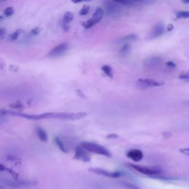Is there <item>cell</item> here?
I'll return each mask as SVG.
<instances>
[{"label": "cell", "instance_id": "1", "mask_svg": "<svg viewBox=\"0 0 189 189\" xmlns=\"http://www.w3.org/2000/svg\"><path fill=\"white\" fill-rule=\"evenodd\" d=\"M86 116V112H46L37 115L38 121L44 119H60L65 121H75Z\"/></svg>", "mask_w": 189, "mask_h": 189}, {"label": "cell", "instance_id": "2", "mask_svg": "<svg viewBox=\"0 0 189 189\" xmlns=\"http://www.w3.org/2000/svg\"><path fill=\"white\" fill-rule=\"evenodd\" d=\"M81 146H82L83 149H86V150L89 152H92V153L99 154V155H103L104 156V157H112L111 152H110L106 148L101 146V145L97 144V143H96L84 141L81 143Z\"/></svg>", "mask_w": 189, "mask_h": 189}, {"label": "cell", "instance_id": "3", "mask_svg": "<svg viewBox=\"0 0 189 189\" xmlns=\"http://www.w3.org/2000/svg\"><path fill=\"white\" fill-rule=\"evenodd\" d=\"M128 165L131 168H133V169L136 170L138 172L141 173V174L147 176H151L152 177L160 176L162 174V169L160 167H150L136 164H129Z\"/></svg>", "mask_w": 189, "mask_h": 189}, {"label": "cell", "instance_id": "4", "mask_svg": "<svg viewBox=\"0 0 189 189\" xmlns=\"http://www.w3.org/2000/svg\"><path fill=\"white\" fill-rule=\"evenodd\" d=\"M103 15H104V11H103V9L100 8V7H97L96 9L95 12L92 15V18L85 22H83V26L84 27L85 29H89L92 26L95 25L96 24L100 22L102 20V19H103Z\"/></svg>", "mask_w": 189, "mask_h": 189}, {"label": "cell", "instance_id": "5", "mask_svg": "<svg viewBox=\"0 0 189 189\" xmlns=\"http://www.w3.org/2000/svg\"><path fill=\"white\" fill-rule=\"evenodd\" d=\"M163 81H158L150 78H139L137 81V86L141 89H147L152 87H159L164 85Z\"/></svg>", "mask_w": 189, "mask_h": 189}, {"label": "cell", "instance_id": "6", "mask_svg": "<svg viewBox=\"0 0 189 189\" xmlns=\"http://www.w3.org/2000/svg\"><path fill=\"white\" fill-rule=\"evenodd\" d=\"M89 171H90V172L94 173V174H97V175L104 176V177H107L109 178H119L122 177V176L125 175V174H124V172H122V171H110L103 169V168H89Z\"/></svg>", "mask_w": 189, "mask_h": 189}, {"label": "cell", "instance_id": "7", "mask_svg": "<svg viewBox=\"0 0 189 189\" xmlns=\"http://www.w3.org/2000/svg\"><path fill=\"white\" fill-rule=\"evenodd\" d=\"M69 48V45L67 42H64L60 45H57L55 47H53L51 50L47 54V57L48 58H56L59 56H61L64 53H66Z\"/></svg>", "mask_w": 189, "mask_h": 189}, {"label": "cell", "instance_id": "8", "mask_svg": "<svg viewBox=\"0 0 189 189\" xmlns=\"http://www.w3.org/2000/svg\"><path fill=\"white\" fill-rule=\"evenodd\" d=\"M74 158L84 162V163H87V162H89L91 160V156L89 154V152H87L86 149H83L82 146L80 145L75 149Z\"/></svg>", "mask_w": 189, "mask_h": 189}, {"label": "cell", "instance_id": "9", "mask_svg": "<svg viewBox=\"0 0 189 189\" xmlns=\"http://www.w3.org/2000/svg\"><path fill=\"white\" fill-rule=\"evenodd\" d=\"M128 158L133 160L134 162H140L143 158V153L141 150L138 149H132L129 150L126 154Z\"/></svg>", "mask_w": 189, "mask_h": 189}, {"label": "cell", "instance_id": "10", "mask_svg": "<svg viewBox=\"0 0 189 189\" xmlns=\"http://www.w3.org/2000/svg\"><path fill=\"white\" fill-rule=\"evenodd\" d=\"M37 184L36 181L33 180H13L8 182L7 185L13 187H20V186H28V185H34Z\"/></svg>", "mask_w": 189, "mask_h": 189}, {"label": "cell", "instance_id": "11", "mask_svg": "<svg viewBox=\"0 0 189 189\" xmlns=\"http://www.w3.org/2000/svg\"><path fill=\"white\" fill-rule=\"evenodd\" d=\"M163 33H164V27L161 23H158L154 27L152 33H151V36L152 38H157L163 35Z\"/></svg>", "mask_w": 189, "mask_h": 189}, {"label": "cell", "instance_id": "12", "mask_svg": "<svg viewBox=\"0 0 189 189\" xmlns=\"http://www.w3.org/2000/svg\"><path fill=\"white\" fill-rule=\"evenodd\" d=\"M36 132L38 138L41 141L45 143V142L48 141V135H47L46 131L44 129H42V127H36Z\"/></svg>", "mask_w": 189, "mask_h": 189}, {"label": "cell", "instance_id": "13", "mask_svg": "<svg viewBox=\"0 0 189 189\" xmlns=\"http://www.w3.org/2000/svg\"><path fill=\"white\" fill-rule=\"evenodd\" d=\"M74 14L72 12H66L62 19V25H68L73 20Z\"/></svg>", "mask_w": 189, "mask_h": 189}, {"label": "cell", "instance_id": "14", "mask_svg": "<svg viewBox=\"0 0 189 189\" xmlns=\"http://www.w3.org/2000/svg\"><path fill=\"white\" fill-rule=\"evenodd\" d=\"M55 142H56V144L57 145V146L59 147V149L61 151V152H64V153H67V152H68L67 147H66V146L64 145V143H63V141L60 139V138H59V137H56V138H55Z\"/></svg>", "mask_w": 189, "mask_h": 189}, {"label": "cell", "instance_id": "15", "mask_svg": "<svg viewBox=\"0 0 189 189\" xmlns=\"http://www.w3.org/2000/svg\"><path fill=\"white\" fill-rule=\"evenodd\" d=\"M101 70L103 71V73H104L106 76H108L109 78H113L112 69V67H110L109 65H106V64H105V65L102 66Z\"/></svg>", "mask_w": 189, "mask_h": 189}, {"label": "cell", "instance_id": "16", "mask_svg": "<svg viewBox=\"0 0 189 189\" xmlns=\"http://www.w3.org/2000/svg\"><path fill=\"white\" fill-rule=\"evenodd\" d=\"M138 39V36L137 34H130L127 35L124 37L121 38L120 39V42H132V41H135Z\"/></svg>", "mask_w": 189, "mask_h": 189}, {"label": "cell", "instance_id": "17", "mask_svg": "<svg viewBox=\"0 0 189 189\" xmlns=\"http://www.w3.org/2000/svg\"><path fill=\"white\" fill-rule=\"evenodd\" d=\"M176 16L178 19H188L189 16L188 11H177Z\"/></svg>", "mask_w": 189, "mask_h": 189}, {"label": "cell", "instance_id": "18", "mask_svg": "<svg viewBox=\"0 0 189 189\" xmlns=\"http://www.w3.org/2000/svg\"><path fill=\"white\" fill-rule=\"evenodd\" d=\"M13 13H14V9L13 7H7L4 9V14L6 17L11 16Z\"/></svg>", "mask_w": 189, "mask_h": 189}, {"label": "cell", "instance_id": "19", "mask_svg": "<svg viewBox=\"0 0 189 189\" xmlns=\"http://www.w3.org/2000/svg\"><path fill=\"white\" fill-rule=\"evenodd\" d=\"M22 30H17V31H16L15 32L13 33L12 34H10V39H11L12 41H15L17 39L19 38V36L20 34L22 33Z\"/></svg>", "mask_w": 189, "mask_h": 189}, {"label": "cell", "instance_id": "20", "mask_svg": "<svg viewBox=\"0 0 189 189\" xmlns=\"http://www.w3.org/2000/svg\"><path fill=\"white\" fill-rule=\"evenodd\" d=\"M123 185L127 189H142L139 186H138V185H135L133 183H130V182H124Z\"/></svg>", "mask_w": 189, "mask_h": 189}, {"label": "cell", "instance_id": "21", "mask_svg": "<svg viewBox=\"0 0 189 189\" xmlns=\"http://www.w3.org/2000/svg\"><path fill=\"white\" fill-rule=\"evenodd\" d=\"M130 50V46L129 45H126L125 46H124L120 50V54H122V55H125L126 53H129Z\"/></svg>", "mask_w": 189, "mask_h": 189}, {"label": "cell", "instance_id": "22", "mask_svg": "<svg viewBox=\"0 0 189 189\" xmlns=\"http://www.w3.org/2000/svg\"><path fill=\"white\" fill-rule=\"evenodd\" d=\"M158 58H153V59H147V63L146 62V65H152L153 66L154 64H156L157 62H158Z\"/></svg>", "mask_w": 189, "mask_h": 189}, {"label": "cell", "instance_id": "23", "mask_svg": "<svg viewBox=\"0 0 189 189\" xmlns=\"http://www.w3.org/2000/svg\"><path fill=\"white\" fill-rule=\"evenodd\" d=\"M89 11V7L87 5H84L83 7V8L80 10L79 15L81 16H86Z\"/></svg>", "mask_w": 189, "mask_h": 189}, {"label": "cell", "instance_id": "24", "mask_svg": "<svg viewBox=\"0 0 189 189\" xmlns=\"http://www.w3.org/2000/svg\"><path fill=\"white\" fill-rule=\"evenodd\" d=\"M10 108L13 109H21L23 108V105H22V103H12V104H10Z\"/></svg>", "mask_w": 189, "mask_h": 189}, {"label": "cell", "instance_id": "25", "mask_svg": "<svg viewBox=\"0 0 189 189\" xmlns=\"http://www.w3.org/2000/svg\"><path fill=\"white\" fill-rule=\"evenodd\" d=\"M41 31H42V30H41V28L38 27V28H33V29L32 31H31V34H32V35H33V36H38L39 33H40Z\"/></svg>", "mask_w": 189, "mask_h": 189}, {"label": "cell", "instance_id": "26", "mask_svg": "<svg viewBox=\"0 0 189 189\" xmlns=\"http://www.w3.org/2000/svg\"><path fill=\"white\" fill-rule=\"evenodd\" d=\"M179 79L186 80V81H188V78H189L188 73V72H182V73H181L180 75H179Z\"/></svg>", "mask_w": 189, "mask_h": 189}, {"label": "cell", "instance_id": "27", "mask_svg": "<svg viewBox=\"0 0 189 189\" xmlns=\"http://www.w3.org/2000/svg\"><path fill=\"white\" fill-rule=\"evenodd\" d=\"M166 66L168 67H171V68H175L176 67H177V65H176V64L174 62H173V61H168V62H166Z\"/></svg>", "mask_w": 189, "mask_h": 189}, {"label": "cell", "instance_id": "28", "mask_svg": "<svg viewBox=\"0 0 189 189\" xmlns=\"http://www.w3.org/2000/svg\"><path fill=\"white\" fill-rule=\"evenodd\" d=\"M118 138V135H116V134H110V135L106 136V138H108V139H116Z\"/></svg>", "mask_w": 189, "mask_h": 189}, {"label": "cell", "instance_id": "29", "mask_svg": "<svg viewBox=\"0 0 189 189\" xmlns=\"http://www.w3.org/2000/svg\"><path fill=\"white\" fill-rule=\"evenodd\" d=\"M3 115H4L0 114V125H1V124H3L4 123H5L6 121H7L6 118H4Z\"/></svg>", "mask_w": 189, "mask_h": 189}, {"label": "cell", "instance_id": "30", "mask_svg": "<svg viewBox=\"0 0 189 189\" xmlns=\"http://www.w3.org/2000/svg\"><path fill=\"white\" fill-rule=\"evenodd\" d=\"M173 30H174V25H173L172 24H169V25H168V26H167V31L171 32V31H172Z\"/></svg>", "mask_w": 189, "mask_h": 189}, {"label": "cell", "instance_id": "31", "mask_svg": "<svg viewBox=\"0 0 189 189\" xmlns=\"http://www.w3.org/2000/svg\"><path fill=\"white\" fill-rule=\"evenodd\" d=\"M5 33H6V29H5V28H0V37H1V36H4Z\"/></svg>", "mask_w": 189, "mask_h": 189}, {"label": "cell", "instance_id": "32", "mask_svg": "<svg viewBox=\"0 0 189 189\" xmlns=\"http://www.w3.org/2000/svg\"><path fill=\"white\" fill-rule=\"evenodd\" d=\"M7 167L1 163H0V171H7Z\"/></svg>", "mask_w": 189, "mask_h": 189}, {"label": "cell", "instance_id": "33", "mask_svg": "<svg viewBox=\"0 0 189 189\" xmlns=\"http://www.w3.org/2000/svg\"><path fill=\"white\" fill-rule=\"evenodd\" d=\"M113 1L120 3V4H126L128 2V0H113Z\"/></svg>", "mask_w": 189, "mask_h": 189}, {"label": "cell", "instance_id": "34", "mask_svg": "<svg viewBox=\"0 0 189 189\" xmlns=\"http://www.w3.org/2000/svg\"><path fill=\"white\" fill-rule=\"evenodd\" d=\"M92 1V0H71V1H72L73 3H79L81 1Z\"/></svg>", "mask_w": 189, "mask_h": 189}, {"label": "cell", "instance_id": "35", "mask_svg": "<svg viewBox=\"0 0 189 189\" xmlns=\"http://www.w3.org/2000/svg\"><path fill=\"white\" fill-rule=\"evenodd\" d=\"M180 152H182V153H185L186 155H188L189 154V151L188 149H180Z\"/></svg>", "mask_w": 189, "mask_h": 189}, {"label": "cell", "instance_id": "36", "mask_svg": "<svg viewBox=\"0 0 189 189\" xmlns=\"http://www.w3.org/2000/svg\"><path fill=\"white\" fill-rule=\"evenodd\" d=\"M182 1L183 3H185V4H188L189 2V0H182Z\"/></svg>", "mask_w": 189, "mask_h": 189}, {"label": "cell", "instance_id": "37", "mask_svg": "<svg viewBox=\"0 0 189 189\" xmlns=\"http://www.w3.org/2000/svg\"><path fill=\"white\" fill-rule=\"evenodd\" d=\"M3 19V16H0V20H1Z\"/></svg>", "mask_w": 189, "mask_h": 189}, {"label": "cell", "instance_id": "38", "mask_svg": "<svg viewBox=\"0 0 189 189\" xmlns=\"http://www.w3.org/2000/svg\"><path fill=\"white\" fill-rule=\"evenodd\" d=\"M5 1V0H0V1Z\"/></svg>", "mask_w": 189, "mask_h": 189}]
</instances>
